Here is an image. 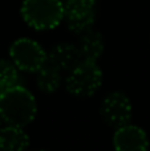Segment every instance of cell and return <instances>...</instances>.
<instances>
[{
	"mask_svg": "<svg viewBox=\"0 0 150 151\" xmlns=\"http://www.w3.org/2000/svg\"><path fill=\"white\" fill-rule=\"evenodd\" d=\"M37 113L35 96L27 88L13 85L0 91V117L1 122L12 126L29 125Z\"/></svg>",
	"mask_w": 150,
	"mask_h": 151,
	"instance_id": "6da1fadb",
	"label": "cell"
},
{
	"mask_svg": "<svg viewBox=\"0 0 150 151\" xmlns=\"http://www.w3.org/2000/svg\"><path fill=\"white\" fill-rule=\"evenodd\" d=\"M20 15L31 28L49 31L64 20V3L63 0H23Z\"/></svg>",
	"mask_w": 150,
	"mask_h": 151,
	"instance_id": "7a4b0ae2",
	"label": "cell"
},
{
	"mask_svg": "<svg viewBox=\"0 0 150 151\" xmlns=\"http://www.w3.org/2000/svg\"><path fill=\"white\" fill-rule=\"evenodd\" d=\"M104 81V74L97 61L81 60L65 78V89L79 98H88L98 91Z\"/></svg>",
	"mask_w": 150,
	"mask_h": 151,
	"instance_id": "3957f363",
	"label": "cell"
},
{
	"mask_svg": "<svg viewBox=\"0 0 150 151\" xmlns=\"http://www.w3.org/2000/svg\"><path fill=\"white\" fill-rule=\"evenodd\" d=\"M11 61L19 70L36 73L47 64V52L37 41L28 37L17 39L9 47Z\"/></svg>",
	"mask_w": 150,
	"mask_h": 151,
	"instance_id": "277c9868",
	"label": "cell"
},
{
	"mask_svg": "<svg viewBox=\"0 0 150 151\" xmlns=\"http://www.w3.org/2000/svg\"><path fill=\"white\" fill-rule=\"evenodd\" d=\"M100 115L104 122L113 129L126 125L133 117L132 101L124 91H110L101 101Z\"/></svg>",
	"mask_w": 150,
	"mask_h": 151,
	"instance_id": "5b68a950",
	"label": "cell"
},
{
	"mask_svg": "<svg viewBox=\"0 0 150 151\" xmlns=\"http://www.w3.org/2000/svg\"><path fill=\"white\" fill-rule=\"evenodd\" d=\"M64 20L71 32L80 35L96 21L94 4L87 0H64Z\"/></svg>",
	"mask_w": 150,
	"mask_h": 151,
	"instance_id": "8992f818",
	"label": "cell"
},
{
	"mask_svg": "<svg viewBox=\"0 0 150 151\" xmlns=\"http://www.w3.org/2000/svg\"><path fill=\"white\" fill-rule=\"evenodd\" d=\"M113 147L118 151H145L149 147L148 134L142 127L129 122L116 129Z\"/></svg>",
	"mask_w": 150,
	"mask_h": 151,
	"instance_id": "52a82bcc",
	"label": "cell"
},
{
	"mask_svg": "<svg viewBox=\"0 0 150 151\" xmlns=\"http://www.w3.org/2000/svg\"><path fill=\"white\" fill-rule=\"evenodd\" d=\"M81 61L79 49L72 42H58L53 45L50 50L47 53V64L55 66L63 73L74 68Z\"/></svg>",
	"mask_w": 150,
	"mask_h": 151,
	"instance_id": "ba28073f",
	"label": "cell"
},
{
	"mask_svg": "<svg viewBox=\"0 0 150 151\" xmlns=\"http://www.w3.org/2000/svg\"><path fill=\"white\" fill-rule=\"evenodd\" d=\"M76 47L79 49L81 60L97 61L105 49V40L101 32L90 28L80 33V39Z\"/></svg>",
	"mask_w": 150,
	"mask_h": 151,
	"instance_id": "9c48e42d",
	"label": "cell"
},
{
	"mask_svg": "<svg viewBox=\"0 0 150 151\" xmlns=\"http://www.w3.org/2000/svg\"><path fill=\"white\" fill-rule=\"evenodd\" d=\"M29 147V137L20 126L7 125L0 129V150L21 151Z\"/></svg>",
	"mask_w": 150,
	"mask_h": 151,
	"instance_id": "30bf717a",
	"label": "cell"
},
{
	"mask_svg": "<svg viewBox=\"0 0 150 151\" xmlns=\"http://www.w3.org/2000/svg\"><path fill=\"white\" fill-rule=\"evenodd\" d=\"M36 83L37 88L44 93H55L60 89L61 83H63V76L58 69H56L55 66L45 64L44 66L39 69L36 72Z\"/></svg>",
	"mask_w": 150,
	"mask_h": 151,
	"instance_id": "8fae6325",
	"label": "cell"
},
{
	"mask_svg": "<svg viewBox=\"0 0 150 151\" xmlns=\"http://www.w3.org/2000/svg\"><path fill=\"white\" fill-rule=\"evenodd\" d=\"M19 69L11 60L0 58V89H7L9 86L17 85Z\"/></svg>",
	"mask_w": 150,
	"mask_h": 151,
	"instance_id": "7c38bea8",
	"label": "cell"
},
{
	"mask_svg": "<svg viewBox=\"0 0 150 151\" xmlns=\"http://www.w3.org/2000/svg\"><path fill=\"white\" fill-rule=\"evenodd\" d=\"M87 1H89V3H92V4H94V5H96L98 1H100V0H87Z\"/></svg>",
	"mask_w": 150,
	"mask_h": 151,
	"instance_id": "4fadbf2b",
	"label": "cell"
},
{
	"mask_svg": "<svg viewBox=\"0 0 150 151\" xmlns=\"http://www.w3.org/2000/svg\"><path fill=\"white\" fill-rule=\"evenodd\" d=\"M0 123H1V117H0Z\"/></svg>",
	"mask_w": 150,
	"mask_h": 151,
	"instance_id": "5bb4252c",
	"label": "cell"
},
{
	"mask_svg": "<svg viewBox=\"0 0 150 151\" xmlns=\"http://www.w3.org/2000/svg\"><path fill=\"white\" fill-rule=\"evenodd\" d=\"M0 91H1V89H0Z\"/></svg>",
	"mask_w": 150,
	"mask_h": 151,
	"instance_id": "9a60e30c",
	"label": "cell"
}]
</instances>
